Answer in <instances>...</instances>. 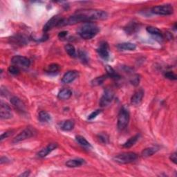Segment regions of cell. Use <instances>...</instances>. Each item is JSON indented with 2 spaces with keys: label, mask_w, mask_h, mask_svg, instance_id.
<instances>
[{
  "label": "cell",
  "mask_w": 177,
  "mask_h": 177,
  "mask_svg": "<svg viewBox=\"0 0 177 177\" xmlns=\"http://www.w3.org/2000/svg\"><path fill=\"white\" fill-rule=\"evenodd\" d=\"M108 17L107 13L97 9H83L66 19V25H74L80 22H91L95 20H103Z\"/></svg>",
  "instance_id": "1"
},
{
  "label": "cell",
  "mask_w": 177,
  "mask_h": 177,
  "mask_svg": "<svg viewBox=\"0 0 177 177\" xmlns=\"http://www.w3.org/2000/svg\"><path fill=\"white\" fill-rule=\"evenodd\" d=\"M100 31V29L96 24L88 22L81 27L79 31L80 36L84 40H91L94 38Z\"/></svg>",
  "instance_id": "2"
},
{
  "label": "cell",
  "mask_w": 177,
  "mask_h": 177,
  "mask_svg": "<svg viewBox=\"0 0 177 177\" xmlns=\"http://www.w3.org/2000/svg\"><path fill=\"white\" fill-rule=\"evenodd\" d=\"M139 158V156L134 152H123L114 156V160L119 164H128L134 162Z\"/></svg>",
  "instance_id": "3"
},
{
  "label": "cell",
  "mask_w": 177,
  "mask_h": 177,
  "mask_svg": "<svg viewBox=\"0 0 177 177\" xmlns=\"http://www.w3.org/2000/svg\"><path fill=\"white\" fill-rule=\"evenodd\" d=\"M129 112L125 107L120 109L118 116V128L119 130H123L128 125L129 122Z\"/></svg>",
  "instance_id": "4"
},
{
  "label": "cell",
  "mask_w": 177,
  "mask_h": 177,
  "mask_svg": "<svg viewBox=\"0 0 177 177\" xmlns=\"http://www.w3.org/2000/svg\"><path fill=\"white\" fill-rule=\"evenodd\" d=\"M35 133L36 131L34 128L28 127L25 129L23 130L22 132L19 133L18 135L16 136L13 139V140L12 142L13 143H18L21 141H23V140L28 139L33 136Z\"/></svg>",
  "instance_id": "5"
},
{
  "label": "cell",
  "mask_w": 177,
  "mask_h": 177,
  "mask_svg": "<svg viewBox=\"0 0 177 177\" xmlns=\"http://www.w3.org/2000/svg\"><path fill=\"white\" fill-rule=\"evenodd\" d=\"M152 13L159 15H170L174 13V8L171 4L156 6L152 8Z\"/></svg>",
  "instance_id": "6"
},
{
  "label": "cell",
  "mask_w": 177,
  "mask_h": 177,
  "mask_svg": "<svg viewBox=\"0 0 177 177\" xmlns=\"http://www.w3.org/2000/svg\"><path fill=\"white\" fill-rule=\"evenodd\" d=\"M64 18H62L60 16H53L51 19H49L48 22L44 25L43 31L44 32H47L54 27H63Z\"/></svg>",
  "instance_id": "7"
},
{
  "label": "cell",
  "mask_w": 177,
  "mask_h": 177,
  "mask_svg": "<svg viewBox=\"0 0 177 177\" xmlns=\"http://www.w3.org/2000/svg\"><path fill=\"white\" fill-rule=\"evenodd\" d=\"M114 97V92L111 88H107L104 91L103 95L100 99L99 104L100 107H107L112 102Z\"/></svg>",
  "instance_id": "8"
},
{
  "label": "cell",
  "mask_w": 177,
  "mask_h": 177,
  "mask_svg": "<svg viewBox=\"0 0 177 177\" xmlns=\"http://www.w3.org/2000/svg\"><path fill=\"white\" fill-rule=\"evenodd\" d=\"M13 117V114L11 108L7 103L1 102L0 103V118L2 119L7 120L11 119Z\"/></svg>",
  "instance_id": "9"
},
{
  "label": "cell",
  "mask_w": 177,
  "mask_h": 177,
  "mask_svg": "<svg viewBox=\"0 0 177 177\" xmlns=\"http://www.w3.org/2000/svg\"><path fill=\"white\" fill-rule=\"evenodd\" d=\"M11 62L15 66H20L23 67H28L31 64V61L27 57L21 56V55H16L13 57Z\"/></svg>",
  "instance_id": "10"
},
{
  "label": "cell",
  "mask_w": 177,
  "mask_h": 177,
  "mask_svg": "<svg viewBox=\"0 0 177 177\" xmlns=\"http://www.w3.org/2000/svg\"><path fill=\"white\" fill-rule=\"evenodd\" d=\"M97 52L98 55H100L101 58H103L104 60H107L109 58V45L107 42H102L99 46V47L97 48Z\"/></svg>",
  "instance_id": "11"
},
{
  "label": "cell",
  "mask_w": 177,
  "mask_h": 177,
  "mask_svg": "<svg viewBox=\"0 0 177 177\" xmlns=\"http://www.w3.org/2000/svg\"><path fill=\"white\" fill-rule=\"evenodd\" d=\"M78 77V71H68L64 73L62 78V82L64 84H68L74 81Z\"/></svg>",
  "instance_id": "12"
},
{
  "label": "cell",
  "mask_w": 177,
  "mask_h": 177,
  "mask_svg": "<svg viewBox=\"0 0 177 177\" xmlns=\"http://www.w3.org/2000/svg\"><path fill=\"white\" fill-rule=\"evenodd\" d=\"M58 146V144L55 143L48 144L47 147H44V148H43L38 152V156L39 157H40V158H44V157L47 156L49 153H51L52 151L57 149Z\"/></svg>",
  "instance_id": "13"
},
{
  "label": "cell",
  "mask_w": 177,
  "mask_h": 177,
  "mask_svg": "<svg viewBox=\"0 0 177 177\" xmlns=\"http://www.w3.org/2000/svg\"><path fill=\"white\" fill-rule=\"evenodd\" d=\"M11 103L14 107L16 110H18L19 112L24 113L26 111V107L24 104L22 103V101L17 97H13L11 99Z\"/></svg>",
  "instance_id": "14"
},
{
  "label": "cell",
  "mask_w": 177,
  "mask_h": 177,
  "mask_svg": "<svg viewBox=\"0 0 177 177\" xmlns=\"http://www.w3.org/2000/svg\"><path fill=\"white\" fill-rule=\"evenodd\" d=\"M144 96V91L143 89H140L136 91L131 98V103L134 105H138L143 100Z\"/></svg>",
  "instance_id": "15"
},
{
  "label": "cell",
  "mask_w": 177,
  "mask_h": 177,
  "mask_svg": "<svg viewBox=\"0 0 177 177\" xmlns=\"http://www.w3.org/2000/svg\"><path fill=\"white\" fill-rule=\"evenodd\" d=\"M85 163L84 159H71L68 160L65 163L67 167L68 168H78V167H80L81 165H84Z\"/></svg>",
  "instance_id": "16"
},
{
  "label": "cell",
  "mask_w": 177,
  "mask_h": 177,
  "mask_svg": "<svg viewBox=\"0 0 177 177\" xmlns=\"http://www.w3.org/2000/svg\"><path fill=\"white\" fill-rule=\"evenodd\" d=\"M117 48L120 51H134L136 48V46L131 42H124V43L118 44Z\"/></svg>",
  "instance_id": "17"
},
{
  "label": "cell",
  "mask_w": 177,
  "mask_h": 177,
  "mask_svg": "<svg viewBox=\"0 0 177 177\" xmlns=\"http://www.w3.org/2000/svg\"><path fill=\"white\" fill-rule=\"evenodd\" d=\"M72 96V91L68 88H63L58 94V97L60 100H68Z\"/></svg>",
  "instance_id": "18"
},
{
  "label": "cell",
  "mask_w": 177,
  "mask_h": 177,
  "mask_svg": "<svg viewBox=\"0 0 177 177\" xmlns=\"http://www.w3.org/2000/svg\"><path fill=\"white\" fill-rule=\"evenodd\" d=\"M51 117L48 112L45 111H41L38 114V120L41 123H48L51 120Z\"/></svg>",
  "instance_id": "19"
},
{
  "label": "cell",
  "mask_w": 177,
  "mask_h": 177,
  "mask_svg": "<svg viewBox=\"0 0 177 177\" xmlns=\"http://www.w3.org/2000/svg\"><path fill=\"white\" fill-rule=\"evenodd\" d=\"M74 126H75V123L73 120H65L63 123H62L61 128L62 130L68 132V131H71L74 128Z\"/></svg>",
  "instance_id": "20"
},
{
  "label": "cell",
  "mask_w": 177,
  "mask_h": 177,
  "mask_svg": "<svg viewBox=\"0 0 177 177\" xmlns=\"http://www.w3.org/2000/svg\"><path fill=\"white\" fill-rule=\"evenodd\" d=\"M106 71L107 73V76L113 78L114 80H117L120 78V75L118 74L116 71L114 69V68L111 67L109 65H107L106 67Z\"/></svg>",
  "instance_id": "21"
},
{
  "label": "cell",
  "mask_w": 177,
  "mask_h": 177,
  "mask_svg": "<svg viewBox=\"0 0 177 177\" xmlns=\"http://www.w3.org/2000/svg\"><path fill=\"white\" fill-rule=\"evenodd\" d=\"M146 30L151 35H155V36H157V37L163 38L162 33H161V31L159 30L158 28L154 27H152V26H150V27H147Z\"/></svg>",
  "instance_id": "22"
},
{
  "label": "cell",
  "mask_w": 177,
  "mask_h": 177,
  "mask_svg": "<svg viewBox=\"0 0 177 177\" xmlns=\"http://www.w3.org/2000/svg\"><path fill=\"white\" fill-rule=\"evenodd\" d=\"M139 135H136L131 137L128 140H127V141L123 144V147L124 148H130L131 147L135 145V143L138 141V140H139Z\"/></svg>",
  "instance_id": "23"
},
{
  "label": "cell",
  "mask_w": 177,
  "mask_h": 177,
  "mask_svg": "<svg viewBox=\"0 0 177 177\" xmlns=\"http://www.w3.org/2000/svg\"><path fill=\"white\" fill-rule=\"evenodd\" d=\"M157 151L158 149L156 147H148L143 150L141 154L143 157H149L154 154Z\"/></svg>",
  "instance_id": "24"
},
{
  "label": "cell",
  "mask_w": 177,
  "mask_h": 177,
  "mask_svg": "<svg viewBox=\"0 0 177 177\" xmlns=\"http://www.w3.org/2000/svg\"><path fill=\"white\" fill-rule=\"evenodd\" d=\"M64 49L67 54L69 55L70 57L72 58H75L76 57V51H75V48L72 44H68L67 45H65Z\"/></svg>",
  "instance_id": "25"
},
{
  "label": "cell",
  "mask_w": 177,
  "mask_h": 177,
  "mask_svg": "<svg viewBox=\"0 0 177 177\" xmlns=\"http://www.w3.org/2000/svg\"><path fill=\"white\" fill-rule=\"evenodd\" d=\"M75 140H76V141L80 144V145H81L82 146H83L84 147H87V148H88V147H91V144L88 143L87 140H86V139L85 138H84L83 136H75Z\"/></svg>",
  "instance_id": "26"
},
{
  "label": "cell",
  "mask_w": 177,
  "mask_h": 177,
  "mask_svg": "<svg viewBox=\"0 0 177 177\" xmlns=\"http://www.w3.org/2000/svg\"><path fill=\"white\" fill-rule=\"evenodd\" d=\"M107 75H103L102 76L97 77L91 81V84H92L93 86H98V85L102 84L104 83V81L107 79Z\"/></svg>",
  "instance_id": "27"
},
{
  "label": "cell",
  "mask_w": 177,
  "mask_h": 177,
  "mask_svg": "<svg viewBox=\"0 0 177 177\" xmlns=\"http://www.w3.org/2000/svg\"><path fill=\"white\" fill-rule=\"evenodd\" d=\"M60 70V66L58 64H51L50 65H48V66L46 68V71L47 72V73H57V72L59 71Z\"/></svg>",
  "instance_id": "28"
},
{
  "label": "cell",
  "mask_w": 177,
  "mask_h": 177,
  "mask_svg": "<svg viewBox=\"0 0 177 177\" xmlns=\"http://www.w3.org/2000/svg\"><path fill=\"white\" fill-rule=\"evenodd\" d=\"M98 139L99 141L103 144H107L109 143V137L106 134H100L98 135Z\"/></svg>",
  "instance_id": "29"
},
{
  "label": "cell",
  "mask_w": 177,
  "mask_h": 177,
  "mask_svg": "<svg viewBox=\"0 0 177 177\" xmlns=\"http://www.w3.org/2000/svg\"><path fill=\"white\" fill-rule=\"evenodd\" d=\"M8 71L10 73L13 75H18L19 73V72H20L19 67L15 66V65H13V66H10L8 68Z\"/></svg>",
  "instance_id": "30"
},
{
  "label": "cell",
  "mask_w": 177,
  "mask_h": 177,
  "mask_svg": "<svg viewBox=\"0 0 177 177\" xmlns=\"http://www.w3.org/2000/svg\"><path fill=\"white\" fill-rule=\"evenodd\" d=\"M165 77L171 80H176V75L173 73L172 71H168L165 73Z\"/></svg>",
  "instance_id": "31"
},
{
  "label": "cell",
  "mask_w": 177,
  "mask_h": 177,
  "mask_svg": "<svg viewBox=\"0 0 177 177\" xmlns=\"http://www.w3.org/2000/svg\"><path fill=\"white\" fill-rule=\"evenodd\" d=\"M79 57L80 58V60L82 62H84V63H86L88 62V58L87 54L85 53V52L84 51H80L79 52Z\"/></svg>",
  "instance_id": "32"
},
{
  "label": "cell",
  "mask_w": 177,
  "mask_h": 177,
  "mask_svg": "<svg viewBox=\"0 0 177 177\" xmlns=\"http://www.w3.org/2000/svg\"><path fill=\"white\" fill-rule=\"evenodd\" d=\"M100 113H101V110H100V109H97L96 111H93V112L88 116V120H92V119H95V118H96L97 116L99 115Z\"/></svg>",
  "instance_id": "33"
},
{
  "label": "cell",
  "mask_w": 177,
  "mask_h": 177,
  "mask_svg": "<svg viewBox=\"0 0 177 177\" xmlns=\"http://www.w3.org/2000/svg\"><path fill=\"white\" fill-rule=\"evenodd\" d=\"M12 134H13L12 130H9V131H7V132L3 133L1 135V138H0V140H1V141H2V140L5 139H7V138L11 136Z\"/></svg>",
  "instance_id": "34"
},
{
  "label": "cell",
  "mask_w": 177,
  "mask_h": 177,
  "mask_svg": "<svg viewBox=\"0 0 177 177\" xmlns=\"http://www.w3.org/2000/svg\"><path fill=\"white\" fill-rule=\"evenodd\" d=\"M131 83H132V84H133L134 85H135V86H136V85H138L139 84V75H136V76H134L133 78H132V80H131Z\"/></svg>",
  "instance_id": "35"
},
{
  "label": "cell",
  "mask_w": 177,
  "mask_h": 177,
  "mask_svg": "<svg viewBox=\"0 0 177 177\" xmlns=\"http://www.w3.org/2000/svg\"><path fill=\"white\" fill-rule=\"evenodd\" d=\"M169 159L174 163L176 164V160H177V154H176V152L170 155V156H169Z\"/></svg>",
  "instance_id": "36"
},
{
  "label": "cell",
  "mask_w": 177,
  "mask_h": 177,
  "mask_svg": "<svg viewBox=\"0 0 177 177\" xmlns=\"http://www.w3.org/2000/svg\"><path fill=\"white\" fill-rule=\"evenodd\" d=\"M68 32L67 31H62L58 34V38L60 39H63L67 35Z\"/></svg>",
  "instance_id": "37"
},
{
  "label": "cell",
  "mask_w": 177,
  "mask_h": 177,
  "mask_svg": "<svg viewBox=\"0 0 177 177\" xmlns=\"http://www.w3.org/2000/svg\"><path fill=\"white\" fill-rule=\"evenodd\" d=\"M8 160H9L7 158H6V157H2L1 160H0V163H1V164H3L4 163L8 162Z\"/></svg>",
  "instance_id": "38"
},
{
  "label": "cell",
  "mask_w": 177,
  "mask_h": 177,
  "mask_svg": "<svg viewBox=\"0 0 177 177\" xmlns=\"http://www.w3.org/2000/svg\"><path fill=\"white\" fill-rule=\"evenodd\" d=\"M29 174H30V171H26L24 173H22V174L19 175V176H23V177H27Z\"/></svg>",
  "instance_id": "39"
}]
</instances>
